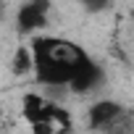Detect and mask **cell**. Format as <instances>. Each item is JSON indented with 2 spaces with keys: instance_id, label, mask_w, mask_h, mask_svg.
Returning <instances> with one entry per match:
<instances>
[{
  "instance_id": "3957f363",
  "label": "cell",
  "mask_w": 134,
  "mask_h": 134,
  "mask_svg": "<svg viewBox=\"0 0 134 134\" xmlns=\"http://www.w3.org/2000/svg\"><path fill=\"white\" fill-rule=\"evenodd\" d=\"M124 116V108L113 100H97L92 108H90V126L92 129H105L110 131Z\"/></svg>"
},
{
  "instance_id": "7a4b0ae2",
  "label": "cell",
  "mask_w": 134,
  "mask_h": 134,
  "mask_svg": "<svg viewBox=\"0 0 134 134\" xmlns=\"http://www.w3.org/2000/svg\"><path fill=\"white\" fill-rule=\"evenodd\" d=\"M103 82V71H100V66L92 60V58H82V63L76 66V69H74V76H71V90L74 92H90V90H95L97 84Z\"/></svg>"
},
{
  "instance_id": "5b68a950",
  "label": "cell",
  "mask_w": 134,
  "mask_h": 134,
  "mask_svg": "<svg viewBox=\"0 0 134 134\" xmlns=\"http://www.w3.org/2000/svg\"><path fill=\"white\" fill-rule=\"evenodd\" d=\"M82 5H84V11H90V13H100V11L108 8V0H82Z\"/></svg>"
},
{
  "instance_id": "277c9868",
  "label": "cell",
  "mask_w": 134,
  "mask_h": 134,
  "mask_svg": "<svg viewBox=\"0 0 134 134\" xmlns=\"http://www.w3.org/2000/svg\"><path fill=\"white\" fill-rule=\"evenodd\" d=\"M34 69V53H29L26 47H19L13 55V71L16 74H26Z\"/></svg>"
},
{
  "instance_id": "6da1fadb",
  "label": "cell",
  "mask_w": 134,
  "mask_h": 134,
  "mask_svg": "<svg viewBox=\"0 0 134 134\" xmlns=\"http://www.w3.org/2000/svg\"><path fill=\"white\" fill-rule=\"evenodd\" d=\"M47 13H50V0H29L19 8V16H16V26L21 34H32L37 32L45 21H47Z\"/></svg>"
}]
</instances>
